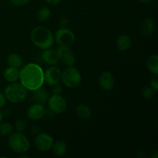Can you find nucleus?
<instances>
[{
  "label": "nucleus",
  "instance_id": "nucleus-1",
  "mask_svg": "<svg viewBox=\"0 0 158 158\" xmlns=\"http://www.w3.org/2000/svg\"><path fill=\"white\" fill-rule=\"evenodd\" d=\"M19 80L28 90H35L44 83V71L40 65L30 63L19 70Z\"/></svg>",
  "mask_w": 158,
  "mask_h": 158
},
{
  "label": "nucleus",
  "instance_id": "nucleus-2",
  "mask_svg": "<svg viewBox=\"0 0 158 158\" xmlns=\"http://www.w3.org/2000/svg\"><path fill=\"white\" fill-rule=\"evenodd\" d=\"M32 43L40 49L51 48L54 44V35L48 28L43 26H35L30 33Z\"/></svg>",
  "mask_w": 158,
  "mask_h": 158
},
{
  "label": "nucleus",
  "instance_id": "nucleus-3",
  "mask_svg": "<svg viewBox=\"0 0 158 158\" xmlns=\"http://www.w3.org/2000/svg\"><path fill=\"white\" fill-rule=\"evenodd\" d=\"M8 101L12 103H19L24 101L28 94V89L21 83L14 82L8 85L4 90Z\"/></svg>",
  "mask_w": 158,
  "mask_h": 158
},
{
  "label": "nucleus",
  "instance_id": "nucleus-4",
  "mask_svg": "<svg viewBox=\"0 0 158 158\" xmlns=\"http://www.w3.org/2000/svg\"><path fill=\"white\" fill-rule=\"evenodd\" d=\"M8 144L12 151L18 154H25L30 148V142L29 139L20 132L12 133L9 136Z\"/></svg>",
  "mask_w": 158,
  "mask_h": 158
},
{
  "label": "nucleus",
  "instance_id": "nucleus-5",
  "mask_svg": "<svg viewBox=\"0 0 158 158\" xmlns=\"http://www.w3.org/2000/svg\"><path fill=\"white\" fill-rule=\"evenodd\" d=\"M61 81L68 88L73 89L81 83L82 76L78 69L73 66H67L62 72Z\"/></svg>",
  "mask_w": 158,
  "mask_h": 158
},
{
  "label": "nucleus",
  "instance_id": "nucleus-6",
  "mask_svg": "<svg viewBox=\"0 0 158 158\" xmlns=\"http://www.w3.org/2000/svg\"><path fill=\"white\" fill-rule=\"evenodd\" d=\"M54 40L61 46L70 47L75 43L76 37L73 32L66 27H62L57 29L54 34Z\"/></svg>",
  "mask_w": 158,
  "mask_h": 158
},
{
  "label": "nucleus",
  "instance_id": "nucleus-7",
  "mask_svg": "<svg viewBox=\"0 0 158 158\" xmlns=\"http://www.w3.org/2000/svg\"><path fill=\"white\" fill-rule=\"evenodd\" d=\"M49 109L54 114H62L67 108L66 99L60 94H53L48 99Z\"/></svg>",
  "mask_w": 158,
  "mask_h": 158
},
{
  "label": "nucleus",
  "instance_id": "nucleus-8",
  "mask_svg": "<svg viewBox=\"0 0 158 158\" xmlns=\"http://www.w3.org/2000/svg\"><path fill=\"white\" fill-rule=\"evenodd\" d=\"M35 146L37 149L42 152H46L52 149L54 140L52 137L46 133H39L35 136L34 140Z\"/></svg>",
  "mask_w": 158,
  "mask_h": 158
},
{
  "label": "nucleus",
  "instance_id": "nucleus-9",
  "mask_svg": "<svg viewBox=\"0 0 158 158\" xmlns=\"http://www.w3.org/2000/svg\"><path fill=\"white\" fill-rule=\"evenodd\" d=\"M62 71L56 66H51L44 71V82L49 86L58 84L61 81Z\"/></svg>",
  "mask_w": 158,
  "mask_h": 158
},
{
  "label": "nucleus",
  "instance_id": "nucleus-10",
  "mask_svg": "<svg viewBox=\"0 0 158 158\" xmlns=\"http://www.w3.org/2000/svg\"><path fill=\"white\" fill-rule=\"evenodd\" d=\"M60 60L66 66H74L76 63V56L70 49V47L60 46L56 49Z\"/></svg>",
  "mask_w": 158,
  "mask_h": 158
},
{
  "label": "nucleus",
  "instance_id": "nucleus-11",
  "mask_svg": "<svg viewBox=\"0 0 158 158\" xmlns=\"http://www.w3.org/2000/svg\"><path fill=\"white\" fill-rule=\"evenodd\" d=\"M26 115H27L28 118L32 121H37V120H41L46 115V109L44 107V105L36 103L31 105L28 108Z\"/></svg>",
  "mask_w": 158,
  "mask_h": 158
},
{
  "label": "nucleus",
  "instance_id": "nucleus-12",
  "mask_svg": "<svg viewBox=\"0 0 158 158\" xmlns=\"http://www.w3.org/2000/svg\"><path fill=\"white\" fill-rule=\"evenodd\" d=\"M99 85L103 90H111L115 85V78L114 75L107 71L103 72L99 77Z\"/></svg>",
  "mask_w": 158,
  "mask_h": 158
},
{
  "label": "nucleus",
  "instance_id": "nucleus-13",
  "mask_svg": "<svg viewBox=\"0 0 158 158\" xmlns=\"http://www.w3.org/2000/svg\"><path fill=\"white\" fill-rule=\"evenodd\" d=\"M41 57L43 61L49 66L56 65L60 62V57L56 49H51V48L44 49L42 52Z\"/></svg>",
  "mask_w": 158,
  "mask_h": 158
},
{
  "label": "nucleus",
  "instance_id": "nucleus-14",
  "mask_svg": "<svg viewBox=\"0 0 158 158\" xmlns=\"http://www.w3.org/2000/svg\"><path fill=\"white\" fill-rule=\"evenodd\" d=\"M32 98L35 103L44 105L47 103L48 99H49V94L45 88L41 86L39 89L32 91Z\"/></svg>",
  "mask_w": 158,
  "mask_h": 158
},
{
  "label": "nucleus",
  "instance_id": "nucleus-15",
  "mask_svg": "<svg viewBox=\"0 0 158 158\" xmlns=\"http://www.w3.org/2000/svg\"><path fill=\"white\" fill-rule=\"evenodd\" d=\"M131 44H132V41H131V37L126 34H122L119 35L116 41L117 48L122 52L128 50L131 48Z\"/></svg>",
  "mask_w": 158,
  "mask_h": 158
},
{
  "label": "nucleus",
  "instance_id": "nucleus-16",
  "mask_svg": "<svg viewBox=\"0 0 158 158\" xmlns=\"http://www.w3.org/2000/svg\"><path fill=\"white\" fill-rule=\"evenodd\" d=\"M75 113L76 115L80 119V120H83V121H86L88 120L91 117L92 115V112H91L90 108L89 107L86 105L83 104H79L78 106H76L75 109Z\"/></svg>",
  "mask_w": 158,
  "mask_h": 158
},
{
  "label": "nucleus",
  "instance_id": "nucleus-17",
  "mask_svg": "<svg viewBox=\"0 0 158 158\" xmlns=\"http://www.w3.org/2000/svg\"><path fill=\"white\" fill-rule=\"evenodd\" d=\"M154 28H155V24H154V20L151 19H146L142 22L140 25V33L143 36H150L154 32Z\"/></svg>",
  "mask_w": 158,
  "mask_h": 158
},
{
  "label": "nucleus",
  "instance_id": "nucleus-18",
  "mask_svg": "<svg viewBox=\"0 0 158 158\" xmlns=\"http://www.w3.org/2000/svg\"><path fill=\"white\" fill-rule=\"evenodd\" d=\"M3 76H4L5 80L9 83L17 82L19 80V70L17 68L9 66L5 69Z\"/></svg>",
  "mask_w": 158,
  "mask_h": 158
},
{
  "label": "nucleus",
  "instance_id": "nucleus-19",
  "mask_svg": "<svg viewBox=\"0 0 158 158\" xmlns=\"http://www.w3.org/2000/svg\"><path fill=\"white\" fill-rule=\"evenodd\" d=\"M52 152L56 157H63L67 152V145L63 140H57L52 147Z\"/></svg>",
  "mask_w": 158,
  "mask_h": 158
},
{
  "label": "nucleus",
  "instance_id": "nucleus-20",
  "mask_svg": "<svg viewBox=\"0 0 158 158\" xmlns=\"http://www.w3.org/2000/svg\"><path fill=\"white\" fill-rule=\"evenodd\" d=\"M6 62L9 66L17 68V69L21 68L23 65V58L17 53L9 54L6 59Z\"/></svg>",
  "mask_w": 158,
  "mask_h": 158
},
{
  "label": "nucleus",
  "instance_id": "nucleus-21",
  "mask_svg": "<svg viewBox=\"0 0 158 158\" xmlns=\"http://www.w3.org/2000/svg\"><path fill=\"white\" fill-rule=\"evenodd\" d=\"M146 66L148 70L154 75L158 74V56L157 54L151 56L148 59L146 63Z\"/></svg>",
  "mask_w": 158,
  "mask_h": 158
},
{
  "label": "nucleus",
  "instance_id": "nucleus-22",
  "mask_svg": "<svg viewBox=\"0 0 158 158\" xmlns=\"http://www.w3.org/2000/svg\"><path fill=\"white\" fill-rule=\"evenodd\" d=\"M51 15V11L46 6H43V7L40 8L37 11L36 17L38 19L39 21L40 22H46L50 18Z\"/></svg>",
  "mask_w": 158,
  "mask_h": 158
},
{
  "label": "nucleus",
  "instance_id": "nucleus-23",
  "mask_svg": "<svg viewBox=\"0 0 158 158\" xmlns=\"http://www.w3.org/2000/svg\"><path fill=\"white\" fill-rule=\"evenodd\" d=\"M14 127L8 122L0 123V136L1 137H9L13 133Z\"/></svg>",
  "mask_w": 158,
  "mask_h": 158
},
{
  "label": "nucleus",
  "instance_id": "nucleus-24",
  "mask_svg": "<svg viewBox=\"0 0 158 158\" xmlns=\"http://www.w3.org/2000/svg\"><path fill=\"white\" fill-rule=\"evenodd\" d=\"M156 90H154L152 87H145L142 91V95L143 98L146 100H152L155 96Z\"/></svg>",
  "mask_w": 158,
  "mask_h": 158
},
{
  "label": "nucleus",
  "instance_id": "nucleus-25",
  "mask_svg": "<svg viewBox=\"0 0 158 158\" xmlns=\"http://www.w3.org/2000/svg\"><path fill=\"white\" fill-rule=\"evenodd\" d=\"M26 127H27V123L24 120H18L15 123V127H14V129H15L16 132H20L23 133L26 129Z\"/></svg>",
  "mask_w": 158,
  "mask_h": 158
},
{
  "label": "nucleus",
  "instance_id": "nucleus-26",
  "mask_svg": "<svg viewBox=\"0 0 158 158\" xmlns=\"http://www.w3.org/2000/svg\"><path fill=\"white\" fill-rule=\"evenodd\" d=\"M31 0H10V2L15 6H23L27 5Z\"/></svg>",
  "mask_w": 158,
  "mask_h": 158
},
{
  "label": "nucleus",
  "instance_id": "nucleus-27",
  "mask_svg": "<svg viewBox=\"0 0 158 158\" xmlns=\"http://www.w3.org/2000/svg\"><path fill=\"white\" fill-rule=\"evenodd\" d=\"M150 84L151 86L154 89V90L157 91L158 89V76L157 75H154V77L151 78V81H150Z\"/></svg>",
  "mask_w": 158,
  "mask_h": 158
},
{
  "label": "nucleus",
  "instance_id": "nucleus-28",
  "mask_svg": "<svg viewBox=\"0 0 158 158\" xmlns=\"http://www.w3.org/2000/svg\"><path fill=\"white\" fill-rule=\"evenodd\" d=\"M63 90V88L60 84H56L52 86V92L53 94H60Z\"/></svg>",
  "mask_w": 158,
  "mask_h": 158
},
{
  "label": "nucleus",
  "instance_id": "nucleus-29",
  "mask_svg": "<svg viewBox=\"0 0 158 158\" xmlns=\"http://www.w3.org/2000/svg\"><path fill=\"white\" fill-rule=\"evenodd\" d=\"M6 102H7V99H6L4 93L0 91V109H2V108L6 106Z\"/></svg>",
  "mask_w": 158,
  "mask_h": 158
},
{
  "label": "nucleus",
  "instance_id": "nucleus-30",
  "mask_svg": "<svg viewBox=\"0 0 158 158\" xmlns=\"http://www.w3.org/2000/svg\"><path fill=\"white\" fill-rule=\"evenodd\" d=\"M60 23L62 26V27H66L68 23H69V21H68V19L66 18V17H62V18L60 19Z\"/></svg>",
  "mask_w": 158,
  "mask_h": 158
},
{
  "label": "nucleus",
  "instance_id": "nucleus-31",
  "mask_svg": "<svg viewBox=\"0 0 158 158\" xmlns=\"http://www.w3.org/2000/svg\"><path fill=\"white\" fill-rule=\"evenodd\" d=\"M44 1L49 5H57L61 2L63 0H44Z\"/></svg>",
  "mask_w": 158,
  "mask_h": 158
},
{
  "label": "nucleus",
  "instance_id": "nucleus-32",
  "mask_svg": "<svg viewBox=\"0 0 158 158\" xmlns=\"http://www.w3.org/2000/svg\"><path fill=\"white\" fill-rule=\"evenodd\" d=\"M39 131H40V129H39L37 126L32 127V132H33L34 134H39Z\"/></svg>",
  "mask_w": 158,
  "mask_h": 158
},
{
  "label": "nucleus",
  "instance_id": "nucleus-33",
  "mask_svg": "<svg viewBox=\"0 0 158 158\" xmlns=\"http://www.w3.org/2000/svg\"><path fill=\"white\" fill-rule=\"evenodd\" d=\"M140 2L143 3V4H150L153 0H139Z\"/></svg>",
  "mask_w": 158,
  "mask_h": 158
},
{
  "label": "nucleus",
  "instance_id": "nucleus-34",
  "mask_svg": "<svg viewBox=\"0 0 158 158\" xmlns=\"http://www.w3.org/2000/svg\"><path fill=\"white\" fill-rule=\"evenodd\" d=\"M157 157H158V154H157V151H155L154 152V154H152V155H151V157H153V158H157Z\"/></svg>",
  "mask_w": 158,
  "mask_h": 158
},
{
  "label": "nucleus",
  "instance_id": "nucleus-35",
  "mask_svg": "<svg viewBox=\"0 0 158 158\" xmlns=\"http://www.w3.org/2000/svg\"><path fill=\"white\" fill-rule=\"evenodd\" d=\"M3 116H4V114H3V112L1 110H0V123H1V122L2 121Z\"/></svg>",
  "mask_w": 158,
  "mask_h": 158
}]
</instances>
